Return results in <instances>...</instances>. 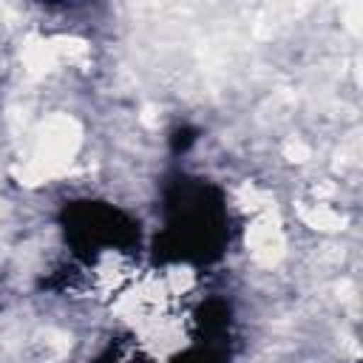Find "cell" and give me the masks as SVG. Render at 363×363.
I'll list each match as a JSON object with an SVG mask.
<instances>
[{"label": "cell", "mask_w": 363, "mask_h": 363, "mask_svg": "<svg viewBox=\"0 0 363 363\" xmlns=\"http://www.w3.org/2000/svg\"><path fill=\"white\" fill-rule=\"evenodd\" d=\"M79 145V128L71 116H51L37 136L31 159L17 170V176L26 184H40L57 173H62L77 153Z\"/></svg>", "instance_id": "obj_1"}, {"label": "cell", "mask_w": 363, "mask_h": 363, "mask_svg": "<svg viewBox=\"0 0 363 363\" xmlns=\"http://www.w3.org/2000/svg\"><path fill=\"white\" fill-rule=\"evenodd\" d=\"M284 156H286L289 162H306V159H309V147H306L301 139H289V142L284 145Z\"/></svg>", "instance_id": "obj_5"}, {"label": "cell", "mask_w": 363, "mask_h": 363, "mask_svg": "<svg viewBox=\"0 0 363 363\" xmlns=\"http://www.w3.org/2000/svg\"><path fill=\"white\" fill-rule=\"evenodd\" d=\"M301 216H303V221H306L309 227H315V230H337V227L343 224V216L335 213V210H329V207L320 204V201L312 204V207H303Z\"/></svg>", "instance_id": "obj_4"}, {"label": "cell", "mask_w": 363, "mask_h": 363, "mask_svg": "<svg viewBox=\"0 0 363 363\" xmlns=\"http://www.w3.org/2000/svg\"><path fill=\"white\" fill-rule=\"evenodd\" d=\"M247 247H250V255L264 267H272V264L281 261V255H284V230H281V221H278L275 213H269V210L258 213V218L247 230Z\"/></svg>", "instance_id": "obj_2"}, {"label": "cell", "mask_w": 363, "mask_h": 363, "mask_svg": "<svg viewBox=\"0 0 363 363\" xmlns=\"http://www.w3.org/2000/svg\"><path fill=\"white\" fill-rule=\"evenodd\" d=\"M60 62L57 57V45L54 40H40V37H31L23 48V65L28 74H45L51 71L54 65Z\"/></svg>", "instance_id": "obj_3"}]
</instances>
